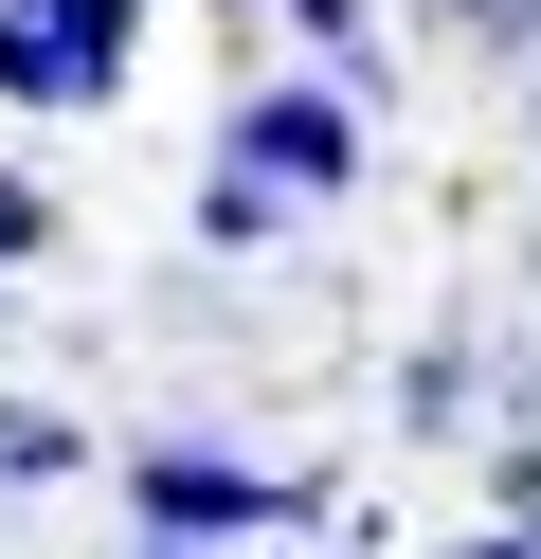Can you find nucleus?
Listing matches in <instances>:
<instances>
[{"label": "nucleus", "mask_w": 541, "mask_h": 559, "mask_svg": "<svg viewBox=\"0 0 541 559\" xmlns=\"http://www.w3.org/2000/svg\"><path fill=\"white\" fill-rule=\"evenodd\" d=\"M144 55V0H0V109H108Z\"/></svg>", "instance_id": "nucleus-1"}, {"label": "nucleus", "mask_w": 541, "mask_h": 559, "mask_svg": "<svg viewBox=\"0 0 541 559\" xmlns=\"http://www.w3.org/2000/svg\"><path fill=\"white\" fill-rule=\"evenodd\" d=\"M361 181V127L325 91H252L235 145H216V217H271V199H343Z\"/></svg>", "instance_id": "nucleus-2"}, {"label": "nucleus", "mask_w": 541, "mask_h": 559, "mask_svg": "<svg viewBox=\"0 0 541 559\" xmlns=\"http://www.w3.org/2000/svg\"><path fill=\"white\" fill-rule=\"evenodd\" d=\"M144 523L163 542H252V523H289V487L235 469V451H144Z\"/></svg>", "instance_id": "nucleus-3"}, {"label": "nucleus", "mask_w": 541, "mask_h": 559, "mask_svg": "<svg viewBox=\"0 0 541 559\" xmlns=\"http://www.w3.org/2000/svg\"><path fill=\"white\" fill-rule=\"evenodd\" d=\"M451 559H541V542H451Z\"/></svg>", "instance_id": "nucleus-4"}, {"label": "nucleus", "mask_w": 541, "mask_h": 559, "mask_svg": "<svg viewBox=\"0 0 541 559\" xmlns=\"http://www.w3.org/2000/svg\"><path fill=\"white\" fill-rule=\"evenodd\" d=\"M0 271H19V199H0Z\"/></svg>", "instance_id": "nucleus-5"}, {"label": "nucleus", "mask_w": 541, "mask_h": 559, "mask_svg": "<svg viewBox=\"0 0 541 559\" xmlns=\"http://www.w3.org/2000/svg\"><path fill=\"white\" fill-rule=\"evenodd\" d=\"M487 19H541V0H487Z\"/></svg>", "instance_id": "nucleus-6"}]
</instances>
